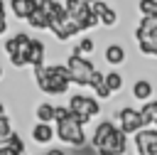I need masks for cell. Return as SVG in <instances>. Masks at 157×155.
<instances>
[{
	"label": "cell",
	"mask_w": 157,
	"mask_h": 155,
	"mask_svg": "<svg viewBox=\"0 0 157 155\" xmlns=\"http://www.w3.org/2000/svg\"><path fill=\"white\" fill-rule=\"evenodd\" d=\"M32 76H34L37 89L47 96H64L71 86L69 69H66V64H59V62L32 66Z\"/></svg>",
	"instance_id": "1"
},
{
	"label": "cell",
	"mask_w": 157,
	"mask_h": 155,
	"mask_svg": "<svg viewBox=\"0 0 157 155\" xmlns=\"http://www.w3.org/2000/svg\"><path fill=\"white\" fill-rule=\"evenodd\" d=\"M69 108H71V116H74V121L76 123H81V125H88L96 116H101V98L93 93V96H88V93H71L69 96Z\"/></svg>",
	"instance_id": "2"
},
{
	"label": "cell",
	"mask_w": 157,
	"mask_h": 155,
	"mask_svg": "<svg viewBox=\"0 0 157 155\" xmlns=\"http://www.w3.org/2000/svg\"><path fill=\"white\" fill-rule=\"evenodd\" d=\"M56 140L59 143H64V145H71L74 150H81V148H86V130H83V125L81 123H76L74 121V116H69V118H64V121H56Z\"/></svg>",
	"instance_id": "3"
},
{
	"label": "cell",
	"mask_w": 157,
	"mask_h": 155,
	"mask_svg": "<svg viewBox=\"0 0 157 155\" xmlns=\"http://www.w3.org/2000/svg\"><path fill=\"white\" fill-rule=\"evenodd\" d=\"M66 69H69V76H71V84H76V86H88L91 84V76H93V71L98 69L88 57H83V54H69L66 57Z\"/></svg>",
	"instance_id": "4"
},
{
	"label": "cell",
	"mask_w": 157,
	"mask_h": 155,
	"mask_svg": "<svg viewBox=\"0 0 157 155\" xmlns=\"http://www.w3.org/2000/svg\"><path fill=\"white\" fill-rule=\"evenodd\" d=\"M113 121H115V123H118V128H120V130H125L128 135H135L137 130L147 128V125H145V121H142L140 108H135V106H120V108L113 113Z\"/></svg>",
	"instance_id": "5"
},
{
	"label": "cell",
	"mask_w": 157,
	"mask_h": 155,
	"mask_svg": "<svg viewBox=\"0 0 157 155\" xmlns=\"http://www.w3.org/2000/svg\"><path fill=\"white\" fill-rule=\"evenodd\" d=\"M128 133L120 130L118 125L110 130V135L101 143V148L96 150V155H125L128 153Z\"/></svg>",
	"instance_id": "6"
},
{
	"label": "cell",
	"mask_w": 157,
	"mask_h": 155,
	"mask_svg": "<svg viewBox=\"0 0 157 155\" xmlns=\"http://www.w3.org/2000/svg\"><path fill=\"white\" fill-rule=\"evenodd\" d=\"M91 7H93V12L101 17V27H105V30H113V27L120 22L118 10H115L113 5H108L105 0H98V2H93Z\"/></svg>",
	"instance_id": "7"
},
{
	"label": "cell",
	"mask_w": 157,
	"mask_h": 155,
	"mask_svg": "<svg viewBox=\"0 0 157 155\" xmlns=\"http://www.w3.org/2000/svg\"><path fill=\"white\" fill-rule=\"evenodd\" d=\"M29 135H32V140H34L37 145H49V143L56 138V128H54L52 123H42V121H37V123L32 125Z\"/></svg>",
	"instance_id": "8"
},
{
	"label": "cell",
	"mask_w": 157,
	"mask_h": 155,
	"mask_svg": "<svg viewBox=\"0 0 157 155\" xmlns=\"http://www.w3.org/2000/svg\"><path fill=\"white\" fill-rule=\"evenodd\" d=\"M76 25H78V30L81 32H88V30H93V27H98L101 25V17L93 12V7L91 5H86L83 2V7H81V12L76 15V17H71Z\"/></svg>",
	"instance_id": "9"
},
{
	"label": "cell",
	"mask_w": 157,
	"mask_h": 155,
	"mask_svg": "<svg viewBox=\"0 0 157 155\" xmlns=\"http://www.w3.org/2000/svg\"><path fill=\"white\" fill-rule=\"evenodd\" d=\"M103 59L110 64V66H123L125 59H128V52L120 42H110L105 49H103Z\"/></svg>",
	"instance_id": "10"
},
{
	"label": "cell",
	"mask_w": 157,
	"mask_h": 155,
	"mask_svg": "<svg viewBox=\"0 0 157 155\" xmlns=\"http://www.w3.org/2000/svg\"><path fill=\"white\" fill-rule=\"evenodd\" d=\"M115 128V121L113 118H103V121H98V125L93 128V133H91V148L93 150H98L101 148V143L110 135V130Z\"/></svg>",
	"instance_id": "11"
},
{
	"label": "cell",
	"mask_w": 157,
	"mask_h": 155,
	"mask_svg": "<svg viewBox=\"0 0 157 155\" xmlns=\"http://www.w3.org/2000/svg\"><path fill=\"white\" fill-rule=\"evenodd\" d=\"M29 42H32V37H29L27 32H15L12 37H7V39L2 42V49H5V54L10 57V54H15V52H20V49H27Z\"/></svg>",
	"instance_id": "12"
},
{
	"label": "cell",
	"mask_w": 157,
	"mask_h": 155,
	"mask_svg": "<svg viewBox=\"0 0 157 155\" xmlns=\"http://www.w3.org/2000/svg\"><path fill=\"white\" fill-rule=\"evenodd\" d=\"M7 7H10V12H12L17 20H27L29 12L39 7V0H10Z\"/></svg>",
	"instance_id": "13"
},
{
	"label": "cell",
	"mask_w": 157,
	"mask_h": 155,
	"mask_svg": "<svg viewBox=\"0 0 157 155\" xmlns=\"http://www.w3.org/2000/svg\"><path fill=\"white\" fill-rule=\"evenodd\" d=\"M130 93H132V98L135 101H150L152 98V93H155V86H152V81L150 79H135L132 81V89H130Z\"/></svg>",
	"instance_id": "14"
},
{
	"label": "cell",
	"mask_w": 157,
	"mask_h": 155,
	"mask_svg": "<svg viewBox=\"0 0 157 155\" xmlns=\"http://www.w3.org/2000/svg\"><path fill=\"white\" fill-rule=\"evenodd\" d=\"M27 54H29V64L32 66H39V64H47L44 57H47V44L39 39V37H32L29 47H27Z\"/></svg>",
	"instance_id": "15"
},
{
	"label": "cell",
	"mask_w": 157,
	"mask_h": 155,
	"mask_svg": "<svg viewBox=\"0 0 157 155\" xmlns=\"http://www.w3.org/2000/svg\"><path fill=\"white\" fill-rule=\"evenodd\" d=\"M54 116H56V106L52 101H39L34 103V118L42 121V123H54Z\"/></svg>",
	"instance_id": "16"
},
{
	"label": "cell",
	"mask_w": 157,
	"mask_h": 155,
	"mask_svg": "<svg viewBox=\"0 0 157 155\" xmlns=\"http://www.w3.org/2000/svg\"><path fill=\"white\" fill-rule=\"evenodd\" d=\"M27 22V27H32V30H37V32H44V30H49V17L42 12V7H37V10H32L29 12V17L25 20Z\"/></svg>",
	"instance_id": "17"
},
{
	"label": "cell",
	"mask_w": 157,
	"mask_h": 155,
	"mask_svg": "<svg viewBox=\"0 0 157 155\" xmlns=\"http://www.w3.org/2000/svg\"><path fill=\"white\" fill-rule=\"evenodd\" d=\"M140 113H142V121H145L147 128H150V125H157V101H155V98L145 101V103L140 106Z\"/></svg>",
	"instance_id": "18"
},
{
	"label": "cell",
	"mask_w": 157,
	"mask_h": 155,
	"mask_svg": "<svg viewBox=\"0 0 157 155\" xmlns=\"http://www.w3.org/2000/svg\"><path fill=\"white\" fill-rule=\"evenodd\" d=\"M105 84H108V89H110L113 93H120L125 79H123V74H120L118 69H110V71H105Z\"/></svg>",
	"instance_id": "19"
},
{
	"label": "cell",
	"mask_w": 157,
	"mask_h": 155,
	"mask_svg": "<svg viewBox=\"0 0 157 155\" xmlns=\"http://www.w3.org/2000/svg\"><path fill=\"white\" fill-rule=\"evenodd\" d=\"M93 52H96V39H93V37H81V39L76 42V47H74V54L88 57V54H93Z\"/></svg>",
	"instance_id": "20"
},
{
	"label": "cell",
	"mask_w": 157,
	"mask_h": 155,
	"mask_svg": "<svg viewBox=\"0 0 157 155\" xmlns=\"http://www.w3.org/2000/svg\"><path fill=\"white\" fill-rule=\"evenodd\" d=\"M10 59V64L17 69V71H22V69H27V66H32L29 64V54H27V49H20V52H15V54H10L7 57Z\"/></svg>",
	"instance_id": "21"
},
{
	"label": "cell",
	"mask_w": 157,
	"mask_h": 155,
	"mask_svg": "<svg viewBox=\"0 0 157 155\" xmlns=\"http://www.w3.org/2000/svg\"><path fill=\"white\" fill-rule=\"evenodd\" d=\"M5 148H10V150H15L17 155H25V150H27V145H25V138L20 135V133H12L7 140H5Z\"/></svg>",
	"instance_id": "22"
},
{
	"label": "cell",
	"mask_w": 157,
	"mask_h": 155,
	"mask_svg": "<svg viewBox=\"0 0 157 155\" xmlns=\"http://www.w3.org/2000/svg\"><path fill=\"white\" fill-rule=\"evenodd\" d=\"M137 12H140V17L157 15V0H137Z\"/></svg>",
	"instance_id": "23"
},
{
	"label": "cell",
	"mask_w": 157,
	"mask_h": 155,
	"mask_svg": "<svg viewBox=\"0 0 157 155\" xmlns=\"http://www.w3.org/2000/svg\"><path fill=\"white\" fill-rule=\"evenodd\" d=\"M64 2H59V0H39V7H42V12L49 17V22H52V17H54V12L61 7Z\"/></svg>",
	"instance_id": "24"
},
{
	"label": "cell",
	"mask_w": 157,
	"mask_h": 155,
	"mask_svg": "<svg viewBox=\"0 0 157 155\" xmlns=\"http://www.w3.org/2000/svg\"><path fill=\"white\" fill-rule=\"evenodd\" d=\"M12 133H15V130H12V121H10V116H0V140H7Z\"/></svg>",
	"instance_id": "25"
},
{
	"label": "cell",
	"mask_w": 157,
	"mask_h": 155,
	"mask_svg": "<svg viewBox=\"0 0 157 155\" xmlns=\"http://www.w3.org/2000/svg\"><path fill=\"white\" fill-rule=\"evenodd\" d=\"M91 91H93V93H96V96H98L101 101H108V98L113 96V91L108 89V84H105V81H101V84H96V86H93Z\"/></svg>",
	"instance_id": "26"
},
{
	"label": "cell",
	"mask_w": 157,
	"mask_h": 155,
	"mask_svg": "<svg viewBox=\"0 0 157 155\" xmlns=\"http://www.w3.org/2000/svg\"><path fill=\"white\" fill-rule=\"evenodd\" d=\"M64 7H66V12L71 17H76L81 12V7H83V0H64Z\"/></svg>",
	"instance_id": "27"
},
{
	"label": "cell",
	"mask_w": 157,
	"mask_h": 155,
	"mask_svg": "<svg viewBox=\"0 0 157 155\" xmlns=\"http://www.w3.org/2000/svg\"><path fill=\"white\" fill-rule=\"evenodd\" d=\"M7 32V17H0V37Z\"/></svg>",
	"instance_id": "28"
},
{
	"label": "cell",
	"mask_w": 157,
	"mask_h": 155,
	"mask_svg": "<svg viewBox=\"0 0 157 155\" xmlns=\"http://www.w3.org/2000/svg\"><path fill=\"white\" fill-rule=\"evenodd\" d=\"M5 12H7V2L0 0V17H5Z\"/></svg>",
	"instance_id": "29"
},
{
	"label": "cell",
	"mask_w": 157,
	"mask_h": 155,
	"mask_svg": "<svg viewBox=\"0 0 157 155\" xmlns=\"http://www.w3.org/2000/svg\"><path fill=\"white\" fill-rule=\"evenodd\" d=\"M0 116H7V108H5V101H0Z\"/></svg>",
	"instance_id": "30"
},
{
	"label": "cell",
	"mask_w": 157,
	"mask_h": 155,
	"mask_svg": "<svg viewBox=\"0 0 157 155\" xmlns=\"http://www.w3.org/2000/svg\"><path fill=\"white\" fill-rule=\"evenodd\" d=\"M2 76H5V69H2V64H0V81H2Z\"/></svg>",
	"instance_id": "31"
},
{
	"label": "cell",
	"mask_w": 157,
	"mask_h": 155,
	"mask_svg": "<svg viewBox=\"0 0 157 155\" xmlns=\"http://www.w3.org/2000/svg\"><path fill=\"white\" fill-rule=\"evenodd\" d=\"M83 2H86V5H93V2H98V0H83Z\"/></svg>",
	"instance_id": "32"
},
{
	"label": "cell",
	"mask_w": 157,
	"mask_h": 155,
	"mask_svg": "<svg viewBox=\"0 0 157 155\" xmlns=\"http://www.w3.org/2000/svg\"><path fill=\"white\" fill-rule=\"evenodd\" d=\"M39 155H49V153H39Z\"/></svg>",
	"instance_id": "33"
},
{
	"label": "cell",
	"mask_w": 157,
	"mask_h": 155,
	"mask_svg": "<svg viewBox=\"0 0 157 155\" xmlns=\"http://www.w3.org/2000/svg\"><path fill=\"white\" fill-rule=\"evenodd\" d=\"M0 155H2V150H0Z\"/></svg>",
	"instance_id": "34"
}]
</instances>
